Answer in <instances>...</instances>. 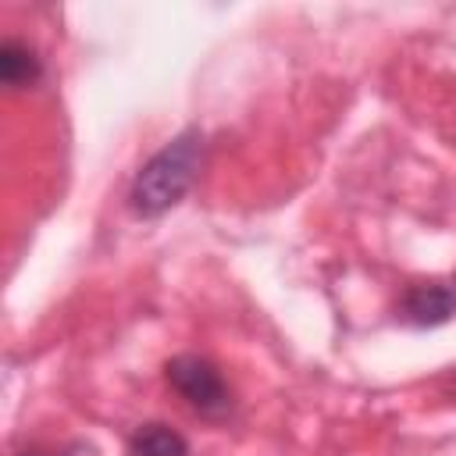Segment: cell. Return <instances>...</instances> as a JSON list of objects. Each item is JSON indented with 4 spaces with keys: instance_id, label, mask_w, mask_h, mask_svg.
<instances>
[{
    "instance_id": "cell-1",
    "label": "cell",
    "mask_w": 456,
    "mask_h": 456,
    "mask_svg": "<svg viewBox=\"0 0 456 456\" xmlns=\"http://www.w3.org/2000/svg\"><path fill=\"white\" fill-rule=\"evenodd\" d=\"M200 164H203V135L196 128L175 135L132 178V189H128L132 214L135 217H160L164 210L182 203V196L192 189V182L200 175Z\"/></svg>"
},
{
    "instance_id": "cell-2",
    "label": "cell",
    "mask_w": 456,
    "mask_h": 456,
    "mask_svg": "<svg viewBox=\"0 0 456 456\" xmlns=\"http://www.w3.org/2000/svg\"><path fill=\"white\" fill-rule=\"evenodd\" d=\"M167 385L203 417H224L232 410V392L228 381L221 378V370L196 353H182L175 360H167Z\"/></svg>"
},
{
    "instance_id": "cell-3",
    "label": "cell",
    "mask_w": 456,
    "mask_h": 456,
    "mask_svg": "<svg viewBox=\"0 0 456 456\" xmlns=\"http://www.w3.org/2000/svg\"><path fill=\"white\" fill-rule=\"evenodd\" d=\"M456 314V292L445 285H417L403 296V317L410 324H442Z\"/></svg>"
},
{
    "instance_id": "cell-4",
    "label": "cell",
    "mask_w": 456,
    "mask_h": 456,
    "mask_svg": "<svg viewBox=\"0 0 456 456\" xmlns=\"http://www.w3.org/2000/svg\"><path fill=\"white\" fill-rule=\"evenodd\" d=\"M128 452L132 456H189V442L175 428L153 420V424H139L132 431Z\"/></svg>"
},
{
    "instance_id": "cell-5",
    "label": "cell",
    "mask_w": 456,
    "mask_h": 456,
    "mask_svg": "<svg viewBox=\"0 0 456 456\" xmlns=\"http://www.w3.org/2000/svg\"><path fill=\"white\" fill-rule=\"evenodd\" d=\"M39 71H43V64L36 57V50H28L21 39H7L0 46V78H4V86L25 89L39 78Z\"/></svg>"
},
{
    "instance_id": "cell-6",
    "label": "cell",
    "mask_w": 456,
    "mask_h": 456,
    "mask_svg": "<svg viewBox=\"0 0 456 456\" xmlns=\"http://www.w3.org/2000/svg\"><path fill=\"white\" fill-rule=\"evenodd\" d=\"M18 456H50V452H39V449H32V452H18Z\"/></svg>"
}]
</instances>
